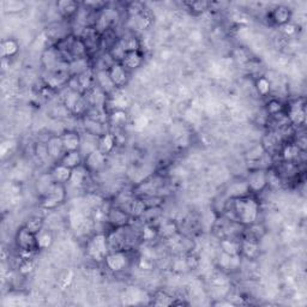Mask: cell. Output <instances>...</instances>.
Segmentation results:
<instances>
[{"label": "cell", "instance_id": "6da1fadb", "mask_svg": "<svg viewBox=\"0 0 307 307\" xmlns=\"http://www.w3.org/2000/svg\"><path fill=\"white\" fill-rule=\"evenodd\" d=\"M229 201L232 204L230 208L232 216L229 217V220L240 223L242 227H249L258 222L261 207L253 196L246 194L242 197L230 198Z\"/></svg>", "mask_w": 307, "mask_h": 307}, {"label": "cell", "instance_id": "7a4b0ae2", "mask_svg": "<svg viewBox=\"0 0 307 307\" xmlns=\"http://www.w3.org/2000/svg\"><path fill=\"white\" fill-rule=\"evenodd\" d=\"M85 252L89 259H91L95 263H105L106 257L110 253L107 234L104 232H98L92 234L90 238L88 239V241H86Z\"/></svg>", "mask_w": 307, "mask_h": 307}, {"label": "cell", "instance_id": "3957f363", "mask_svg": "<svg viewBox=\"0 0 307 307\" xmlns=\"http://www.w3.org/2000/svg\"><path fill=\"white\" fill-rule=\"evenodd\" d=\"M69 223L77 234H86L95 227V222L90 215H86L82 208H72L69 213Z\"/></svg>", "mask_w": 307, "mask_h": 307}, {"label": "cell", "instance_id": "277c9868", "mask_svg": "<svg viewBox=\"0 0 307 307\" xmlns=\"http://www.w3.org/2000/svg\"><path fill=\"white\" fill-rule=\"evenodd\" d=\"M286 115L289 120L290 125L294 127L303 126L306 123V101L305 98L299 97L295 100L290 101L288 104L287 108H284Z\"/></svg>", "mask_w": 307, "mask_h": 307}, {"label": "cell", "instance_id": "5b68a950", "mask_svg": "<svg viewBox=\"0 0 307 307\" xmlns=\"http://www.w3.org/2000/svg\"><path fill=\"white\" fill-rule=\"evenodd\" d=\"M67 198V190L65 185L54 184L50 190L41 199V207L46 210H53L65 203Z\"/></svg>", "mask_w": 307, "mask_h": 307}, {"label": "cell", "instance_id": "8992f818", "mask_svg": "<svg viewBox=\"0 0 307 307\" xmlns=\"http://www.w3.org/2000/svg\"><path fill=\"white\" fill-rule=\"evenodd\" d=\"M105 264L113 274H120L130 267L131 261L127 252L123 249V251L110 252L105 259Z\"/></svg>", "mask_w": 307, "mask_h": 307}, {"label": "cell", "instance_id": "52a82bcc", "mask_svg": "<svg viewBox=\"0 0 307 307\" xmlns=\"http://www.w3.org/2000/svg\"><path fill=\"white\" fill-rule=\"evenodd\" d=\"M248 190L252 193H259L267 188V169L257 168L249 169L247 178H246Z\"/></svg>", "mask_w": 307, "mask_h": 307}, {"label": "cell", "instance_id": "ba28073f", "mask_svg": "<svg viewBox=\"0 0 307 307\" xmlns=\"http://www.w3.org/2000/svg\"><path fill=\"white\" fill-rule=\"evenodd\" d=\"M281 161L283 162H292L299 165L301 161V158L305 155V151L300 150L299 146L294 142H287L283 143L282 148L280 150Z\"/></svg>", "mask_w": 307, "mask_h": 307}, {"label": "cell", "instance_id": "9c48e42d", "mask_svg": "<svg viewBox=\"0 0 307 307\" xmlns=\"http://www.w3.org/2000/svg\"><path fill=\"white\" fill-rule=\"evenodd\" d=\"M131 219L130 214L126 210L121 209L119 207L112 206L107 213V222L111 223L114 228H121L129 225Z\"/></svg>", "mask_w": 307, "mask_h": 307}, {"label": "cell", "instance_id": "30bf717a", "mask_svg": "<svg viewBox=\"0 0 307 307\" xmlns=\"http://www.w3.org/2000/svg\"><path fill=\"white\" fill-rule=\"evenodd\" d=\"M16 244L19 249H24V251H38L36 244V235L29 232L24 227H22L18 230L17 235H16Z\"/></svg>", "mask_w": 307, "mask_h": 307}, {"label": "cell", "instance_id": "8fae6325", "mask_svg": "<svg viewBox=\"0 0 307 307\" xmlns=\"http://www.w3.org/2000/svg\"><path fill=\"white\" fill-rule=\"evenodd\" d=\"M240 254L248 261H254L261 254V247H259L258 240L244 236L240 240Z\"/></svg>", "mask_w": 307, "mask_h": 307}, {"label": "cell", "instance_id": "7c38bea8", "mask_svg": "<svg viewBox=\"0 0 307 307\" xmlns=\"http://www.w3.org/2000/svg\"><path fill=\"white\" fill-rule=\"evenodd\" d=\"M62 53L59 52V49L56 46L48 47L47 49H44L42 57H41V62H42V65L46 69V72L54 71L57 69L58 64L62 62Z\"/></svg>", "mask_w": 307, "mask_h": 307}, {"label": "cell", "instance_id": "4fadbf2b", "mask_svg": "<svg viewBox=\"0 0 307 307\" xmlns=\"http://www.w3.org/2000/svg\"><path fill=\"white\" fill-rule=\"evenodd\" d=\"M46 145L48 154H49V159L54 162H59L65 155V148L60 136H50L46 140Z\"/></svg>", "mask_w": 307, "mask_h": 307}, {"label": "cell", "instance_id": "5bb4252c", "mask_svg": "<svg viewBox=\"0 0 307 307\" xmlns=\"http://www.w3.org/2000/svg\"><path fill=\"white\" fill-rule=\"evenodd\" d=\"M108 73L117 89H123L129 82V71L125 69L121 63H115L114 65H112L111 69L108 70Z\"/></svg>", "mask_w": 307, "mask_h": 307}, {"label": "cell", "instance_id": "9a60e30c", "mask_svg": "<svg viewBox=\"0 0 307 307\" xmlns=\"http://www.w3.org/2000/svg\"><path fill=\"white\" fill-rule=\"evenodd\" d=\"M106 162H107V156L105 154H102L100 150H95V151L89 154L88 156H85L83 165L85 166V168L89 172L94 173L100 172L106 166Z\"/></svg>", "mask_w": 307, "mask_h": 307}, {"label": "cell", "instance_id": "2e32d148", "mask_svg": "<svg viewBox=\"0 0 307 307\" xmlns=\"http://www.w3.org/2000/svg\"><path fill=\"white\" fill-rule=\"evenodd\" d=\"M65 151H76L79 150L82 144V134L76 130H67L60 134Z\"/></svg>", "mask_w": 307, "mask_h": 307}, {"label": "cell", "instance_id": "e0dca14e", "mask_svg": "<svg viewBox=\"0 0 307 307\" xmlns=\"http://www.w3.org/2000/svg\"><path fill=\"white\" fill-rule=\"evenodd\" d=\"M95 84L107 96L112 95L114 91L118 90L115 88L114 83L112 82L110 73L106 70H95Z\"/></svg>", "mask_w": 307, "mask_h": 307}, {"label": "cell", "instance_id": "ac0fdd59", "mask_svg": "<svg viewBox=\"0 0 307 307\" xmlns=\"http://www.w3.org/2000/svg\"><path fill=\"white\" fill-rule=\"evenodd\" d=\"M270 19L274 24L282 27V25L289 23L292 19V10L284 5H277L271 10Z\"/></svg>", "mask_w": 307, "mask_h": 307}, {"label": "cell", "instance_id": "d6986e66", "mask_svg": "<svg viewBox=\"0 0 307 307\" xmlns=\"http://www.w3.org/2000/svg\"><path fill=\"white\" fill-rule=\"evenodd\" d=\"M49 174L53 182H56V184L66 185L67 182L70 181V178H71L72 169L58 162L57 165H54L53 168L50 169Z\"/></svg>", "mask_w": 307, "mask_h": 307}, {"label": "cell", "instance_id": "ffe728a7", "mask_svg": "<svg viewBox=\"0 0 307 307\" xmlns=\"http://www.w3.org/2000/svg\"><path fill=\"white\" fill-rule=\"evenodd\" d=\"M89 174H90V172L85 168L84 165L73 168L71 178H70V181L67 184L73 188H83L85 186L86 181H88Z\"/></svg>", "mask_w": 307, "mask_h": 307}, {"label": "cell", "instance_id": "44dd1931", "mask_svg": "<svg viewBox=\"0 0 307 307\" xmlns=\"http://www.w3.org/2000/svg\"><path fill=\"white\" fill-rule=\"evenodd\" d=\"M57 11L64 18H71L78 14L81 10V4L73 0H60L57 4Z\"/></svg>", "mask_w": 307, "mask_h": 307}, {"label": "cell", "instance_id": "7402d4cb", "mask_svg": "<svg viewBox=\"0 0 307 307\" xmlns=\"http://www.w3.org/2000/svg\"><path fill=\"white\" fill-rule=\"evenodd\" d=\"M117 144H118L117 134L113 132H106L105 134H102L101 137H98L97 150H100L102 154L108 156L110 154L113 152Z\"/></svg>", "mask_w": 307, "mask_h": 307}, {"label": "cell", "instance_id": "603a6c76", "mask_svg": "<svg viewBox=\"0 0 307 307\" xmlns=\"http://www.w3.org/2000/svg\"><path fill=\"white\" fill-rule=\"evenodd\" d=\"M129 123V113L125 110H114L108 113L107 124L112 129H123Z\"/></svg>", "mask_w": 307, "mask_h": 307}, {"label": "cell", "instance_id": "cb8c5ba5", "mask_svg": "<svg viewBox=\"0 0 307 307\" xmlns=\"http://www.w3.org/2000/svg\"><path fill=\"white\" fill-rule=\"evenodd\" d=\"M83 129H84L85 133L91 134V136L95 137H101L102 134H105L106 132H108L106 130L105 123L102 121L91 119V118L84 117L83 118Z\"/></svg>", "mask_w": 307, "mask_h": 307}, {"label": "cell", "instance_id": "d4e9b609", "mask_svg": "<svg viewBox=\"0 0 307 307\" xmlns=\"http://www.w3.org/2000/svg\"><path fill=\"white\" fill-rule=\"evenodd\" d=\"M19 52V43L15 38H5L0 43V57L3 59H10L14 58Z\"/></svg>", "mask_w": 307, "mask_h": 307}, {"label": "cell", "instance_id": "484cf974", "mask_svg": "<svg viewBox=\"0 0 307 307\" xmlns=\"http://www.w3.org/2000/svg\"><path fill=\"white\" fill-rule=\"evenodd\" d=\"M70 56L72 57V59H79V58H88V48H86L84 41L82 40L79 36L73 37L71 46L69 48Z\"/></svg>", "mask_w": 307, "mask_h": 307}, {"label": "cell", "instance_id": "4316f807", "mask_svg": "<svg viewBox=\"0 0 307 307\" xmlns=\"http://www.w3.org/2000/svg\"><path fill=\"white\" fill-rule=\"evenodd\" d=\"M144 63V57L142 52H129L126 53V56H125L124 60L121 62L125 69L127 70V71H131V70H137L139 69L140 66L143 65Z\"/></svg>", "mask_w": 307, "mask_h": 307}, {"label": "cell", "instance_id": "83f0119b", "mask_svg": "<svg viewBox=\"0 0 307 307\" xmlns=\"http://www.w3.org/2000/svg\"><path fill=\"white\" fill-rule=\"evenodd\" d=\"M97 142L98 137L91 136V134L84 132V136H82L81 148H79V152L82 154L83 159H84L85 156H88L89 154L97 150Z\"/></svg>", "mask_w": 307, "mask_h": 307}, {"label": "cell", "instance_id": "f1b7e54d", "mask_svg": "<svg viewBox=\"0 0 307 307\" xmlns=\"http://www.w3.org/2000/svg\"><path fill=\"white\" fill-rule=\"evenodd\" d=\"M146 209H148V207H146L145 200H144L142 197L134 196L132 201L130 203L127 213L130 214V216L132 217V219H142V216L144 215Z\"/></svg>", "mask_w": 307, "mask_h": 307}, {"label": "cell", "instance_id": "f546056e", "mask_svg": "<svg viewBox=\"0 0 307 307\" xmlns=\"http://www.w3.org/2000/svg\"><path fill=\"white\" fill-rule=\"evenodd\" d=\"M83 161H84V159H83L82 154L79 152V150H76V151L65 152V155L63 156V159L60 160L59 163H62V165L66 166V167L73 169L82 166Z\"/></svg>", "mask_w": 307, "mask_h": 307}, {"label": "cell", "instance_id": "4dcf8cb0", "mask_svg": "<svg viewBox=\"0 0 307 307\" xmlns=\"http://www.w3.org/2000/svg\"><path fill=\"white\" fill-rule=\"evenodd\" d=\"M220 248L221 252H225L229 255L240 254V240L235 238L220 239Z\"/></svg>", "mask_w": 307, "mask_h": 307}, {"label": "cell", "instance_id": "1f68e13d", "mask_svg": "<svg viewBox=\"0 0 307 307\" xmlns=\"http://www.w3.org/2000/svg\"><path fill=\"white\" fill-rule=\"evenodd\" d=\"M119 43L121 44V47L124 48L125 52H139L140 50V41L139 38L133 34L125 35L121 38H119Z\"/></svg>", "mask_w": 307, "mask_h": 307}, {"label": "cell", "instance_id": "d6a6232c", "mask_svg": "<svg viewBox=\"0 0 307 307\" xmlns=\"http://www.w3.org/2000/svg\"><path fill=\"white\" fill-rule=\"evenodd\" d=\"M91 69L90 64H89L88 58H79V59H73L69 64V71L71 76H78L81 73L88 71Z\"/></svg>", "mask_w": 307, "mask_h": 307}, {"label": "cell", "instance_id": "836d02e7", "mask_svg": "<svg viewBox=\"0 0 307 307\" xmlns=\"http://www.w3.org/2000/svg\"><path fill=\"white\" fill-rule=\"evenodd\" d=\"M53 241H54L53 233L48 229L43 228L36 235V244H37L38 251H44V249H48L50 246L53 245Z\"/></svg>", "mask_w": 307, "mask_h": 307}, {"label": "cell", "instance_id": "e575fe53", "mask_svg": "<svg viewBox=\"0 0 307 307\" xmlns=\"http://www.w3.org/2000/svg\"><path fill=\"white\" fill-rule=\"evenodd\" d=\"M134 24L136 27L139 29V30H148V29L151 27L154 23V16L151 14V11L148 9H145L139 16H137L136 18H133Z\"/></svg>", "mask_w": 307, "mask_h": 307}, {"label": "cell", "instance_id": "d590c367", "mask_svg": "<svg viewBox=\"0 0 307 307\" xmlns=\"http://www.w3.org/2000/svg\"><path fill=\"white\" fill-rule=\"evenodd\" d=\"M158 230H159V238L165 240L171 239L172 236L177 235L179 233L177 223L173 222V221H167V222L162 223L161 226L158 227Z\"/></svg>", "mask_w": 307, "mask_h": 307}, {"label": "cell", "instance_id": "8d00e7d4", "mask_svg": "<svg viewBox=\"0 0 307 307\" xmlns=\"http://www.w3.org/2000/svg\"><path fill=\"white\" fill-rule=\"evenodd\" d=\"M139 236H140V240H143V241H146V242L154 241L156 238H159L158 227L154 225V223L144 222L142 228H140Z\"/></svg>", "mask_w": 307, "mask_h": 307}, {"label": "cell", "instance_id": "74e56055", "mask_svg": "<svg viewBox=\"0 0 307 307\" xmlns=\"http://www.w3.org/2000/svg\"><path fill=\"white\" fill-rule=\"evenodd\" d=\"M283 185V178L278 174V172L275 168H268L267 169V186H269L271 190H278L282 187Z\"/></svg>", "mask_w": 307, "mask_h": 307}, {"label": "cell", "instance_id": "f35d334b", "mask_svg": "<svg viewBox=\"0 0 307 307\" xmlns=\"http://www.w3.org/2000/svg\"><path fill=\"white\" fill-rule=\"evenodd\" d=\"M254 88L259 96H262V97H267V96L270 95L273 85H271V82L267 78V76H261L255 79Z\"/></svg>", "mask_w": 307, "mask_h": 307}, {"label": "cell", "instance_id": "ab89813d", "mask_svg": "<svg viewBox=\"0 0 307 307\" xmlns=\"http://www.w3.org/2000/svg\"><path fill=\"white\" fill-rule=\"evenodd\" d=\"M83 94L78 91H72V90H67L65 96L63 97V105L65 106L66 110L72 114L73 110H75L76 105L78 104V101L82 98Z\"/></svg>", "mask_w": 307, "mask_h": 307}, {"label": "cell", "instance_id": "60d3db41", "mask_svg": "<svg viewBox=\"0 0 307 307\" xmlns=\"http://www.w3.org/2000/svg\"><path fill=\"white\" fill-rule=\"evenodd\" d=\"M24 228L28 229L29 232L33 233V234L37 235L44 227V221L41 216H33L30 217L27 222L24 223Z\"/></svg>", "mask_w": 307, "mask_h": 307}, {"label": "cell", "instance_id": "b9f144b4", "mask_svg": "<svg viewBox=\"0 0 307 307\" xmlns=\"http://www.w3.org/2000/svg\"><path fill=\"white\" fill-rule=\"evenodd\" d=\"M184 5L187 6V9L194 15L204 14V12H207L211 6L209 2H204V0H199V2H187L185 3Z\"/></svg>", "mask_w": 307, "mask_h": 307}, {"label": "cell", "instance_id": "7bdbcfd3", "mask_svg": "<svg viewBox=\"0 0 307 307\" xmlns=\"http://www.w3.org/2000/svg\"><path fill=\"white\" fill-rule=\"evenodd\" d=\"M265 110H267L269 117H274V115H277L284 112V106L282 102L277 100V98H271L267 104V108H265Z\"/></svg>", "mask_w": 307, "mask_h": 307}, {"label": "cell", "instance_id": "ee69618b", "mask_svg": "<svg viewBox=\"0 0 307 307\" xmlns=\"http://www.w3.org/2000/svg\"><path fill=\"white\" fill-rule=\"evenodd\" d=\"M35 270V262L34 258L31 259H19L18 264V273L22 276H28Z\"/></svg>", "mask_w": 307, "mask_h": 307}, {"label": "cell", "instance_id": "f6af8a7d", "mask_svg": "<svg viewBox=\"0 0 307 307\" xmlns=\"http://www.w3.org/2000/svg\"><path fill=\"white\" fill-rule=\"evenodd\" d=\"M161 207L148 208V209L145 210V213H144V215L142 216V219L144 220V222L146 223H154L161 217Z\"/></svg>", "mask_w": 307, "mask_h": 307}, {"label": "cell", "instance_id": "bcb514c9", "mask_svg": "<svg viewBox=\"0 0 307 307\" xmlns=\"http://www.w3.org/2000/svg\"><path fill=\"white\" fill-rule=\"evenodd\" d=\"M25 8H27L25 3L19 2V0H6L4 3L5 11L10 14H18V12L23 11Z\"/></svg>", "mask_w": 307, "mask_h": 307}, {"label": "cell", "instance_id": "7dc6e473", "mask_svg": "<svg viewBox=\"0 0 307 307\" xmlns=\"http://www.w3.org/2000/svg\"><path fill=\"white\" fill-rule=\"evenodd\" d=\"M108 53H110V56L113 58V60L115 63H121L124 60L125 56H126V52H125V49L123 47H121V44L119 43V41H117L113 46L111 47L110 50H107Z\"/></svg>", "mask_w": 307, "mask_h": 307}, {"label": "cell", "instance_id": "c3c4849f", "mask_svg": "<svg viewBox=\"0 0 307 307\" xmlns=\"http://www.w3.org/2000/svg\"><path fill=\"white\" fill-rule=\"evenodd\" d=\"M145 5L140 2H132L129 3L126 6V12L129 15L130 18H136L137 16H139L142 12L145 10Z\"/></svg>", "mask_w": 307, "mask_h": 307}, {"label": "cell", "instance_id": "681fc988", "mask_svg": "<svg viewBox=\"0 0 307 307\" xmlns=\"http://www.w3.org/2000/svg\"><path fill=\"white\" fill-rule=\"evenodd\" d=\"M34 154L36 155V158L40 160L41 162H46L49 159V154H48L46 142H38L35 144L34 148Z\"/></svg>", "mask_w": 307, "mask_h": 307}, {"label": "cell", "instance_id": "f907efd6", "mask_svg": "<svg viewBox=\"0 0 307 307\" xmlns=\"http://www.w3.org/2000/svg\"><path fill=\"white\" fill-rule=\"evenodd\" d=\"M230 258H232V255L227 254L225 252H221L219 259H217V263H219V267L222 270L230 271Z\"/></svg>", "mask_w": 307, "mask_h": 307}, {"label": "cell", "instance_id": "816d5d0a", "mask_svg": "<svg viewBox=\"0 0 307 307\" xmlns=\"http://www.w3.org/2000/svg\"><path fill=\"white\" fill-rule=\"evenodd\" d=\"M185 262H186V267L188 270H196L200 264L199 258L194 253H188L186 257H185Z\"/></svg>", "mask_w": 307, "mask_h": 307}, {"label": "cell", "instance_id": "f5cc1de1", "mask_svg": "<svg viewBox=\"0 0 307 307\" xmlns=\"http://www.w3.org/2000/svg\"><path fill=\"white\" fill-rule=\"evenodd\" d=\"M281 29H282V34L284 37L289 38V37H293L295 36L296 33H297V27L296 24L292 23V22H289V23L284 24L281 27Z\"/></svg>", "mask_w": 307, "mask_h": 307}, {"label": "cell", "instance_id": "db71d44e", "mask_svg": "<svg viewBox=\"0 0 307 307\" xmlns=\"http://www.w3.org/2000/svg\"><path fill=\"white\" fill-rule=\"evenodd\" d=\"M138 267L139 269H142V270H151L154 268V259L145 257V255L142 254V257L139 258Z\"/></svg>", "mask_w": 307, "mask_h": 307}, {"label": "cell", "instance_id": "11a10c76", "mask_svg": "<svg viewBox=\"0 0 307 307\" xmlns=\"http://www.w3.org/2000/svg\"><path fill=\"white\" fill-rule=\"evenodd\" d=\"M72 281H73V271L70 270L67 271V273H65V275L59 280V284L60 287H62V289H65L66 287H69Z\"/></svg>", "mask_w": 307, "mask_h": 307}, {"label": "cell", "instance_id": "9f6ffc18", "mask_svg": "<svg viewBox=\"0 0 307 307\" xmlns=\"http://www.w3.org/2000/svg\"><path fill=\"white\" fill-rule=\"evenodd\" d=\"M173 269H174L175 271H179V273H184V271H187L188 269L186 267V262H185L184 259H177V261L174 262V264H173Z\"/></svg>", "mask_w": 307, "mask_h": 307}]
</instances>
